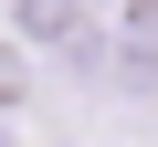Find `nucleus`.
<instances>
[{"mask_svg": "<svg viewBox=\"0 0 158 147\" xmlns=\"http://www.w3.org/2000/svg\"><path fill=\"white\" fill-rule=\"evenodd\" d=\"M74 63H85V74H106V84H116V105H158V0H127V11H116V32H106V42H85Z\"/></svg>", "mask_w": 158, "mask_h": 147, "instance_id": "f257e3e1", "label": "nucleus"}, {"mask_svg": "<svg viewBox=\"0 0 158 147\" xmlns=\"http://www.w3.org/2000/svg\"><path fill=\"white\" fill-rule=\"evenodd\" d=\"M11 42H32V53H85L95 21H85V0H11Z\"/></svg>", "mask_w": 158, "mask_h": 147, "instance_id": "f03ea898", "label": "nucleus"}, {"mask_svg": "<svg viewBox=\"0 0 158 147\" xmlns=\"http://www.w3.org/2000/svg\"><path fill=\"white\" fill-rule=\"evenodd\" d=\"M0 105H21V63H11V53H0Z\"/></svg>", "mask_w": 158, "mask_h": 147, "instance_id": "7ed1b4c3", "label": "nucleus"}]
</instances>
